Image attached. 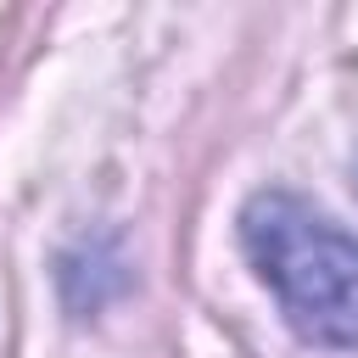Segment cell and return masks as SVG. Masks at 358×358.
<instances>
[{
  "label": "cell",
  "instance_id": "6da1fadb",
  "mask_svg": "<svg viewBox=\"0 0 358 358\" xmlns=\"http://www.w3.org/2000/svg\"><path fill=\"white\" fill-rule=\"evenodd\" d=\"M241 246L302 341L358 347V235L291 190H257L241 213Z\"/></svg>",
  "mask_w": 358,
  "mask_h": 358
}]
</instances>
